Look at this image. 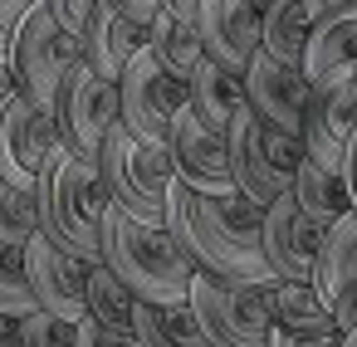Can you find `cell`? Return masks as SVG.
<instances>
[{"mask_svg":"<svg viewBox=\"0 0 357 347\" xmlns=\"http://www.w3.org/2000/svg\"><path fill=\"white\" fill-rule=\"evenodd\" d=\"M167 230L186 254L191 274H211L225 284H259V288L274 284L259 245L245 240L211 196H196L181 181H172V196H167Z\"/></svg>","mask_w":357,"mask_h":347,"instance_id":"6da1fadb","label":"cell"},{"mask_svg":"<svg viewBox=\"0 0 357 347\" xmlns=\"http://www.w3.org/2000/svg\"><path fill=\"white\" fill-rule=\"evenodd\" d=\"M98 254H103V264L132 288V298H142V303H186L191 264H186V254L176 249L172 230L132 220L118 201L103 206V220H98Z\"/></svg>","mask_w":357,"mask_h":347,"instance_id":"7a4b0ae2","label":"cell"},{"mask_svg":"<svg viewBox=\"0 0 357 347\" xmlns=\"http://www.w3.org/2000/svg\"><path fill=\"white\" fill-rule=\"evenodd\" d=\"M108 191L98 181V167L89 157H74L64 142L45 162L35 181V210H40V235L54 240L64 254L84 264H103L98 254V220H103Z\"/></svg>","mask_w":357,"mask_h":347,"instance_id":"3957f363","label":"cell"},{"mask_svg":"<svg viewBox=\"0 0 357 347\" xmlns=\"http://www.w3.org/2000/svg\"><path fill=\"white\" fill-rule=\"evenodd\" d=\"M93 167H98V181H103L108 201H118L132 220L167 230V196H172V181H176L167 147H152V142L132 137L123 123H113L98 142Z\"/></svg>","mask_w":357,"mask_h":347,"instance_id":"277c9868","label":"cell"},{"mask_svg":"<svg viewBox=\"0 0 357 347\" xmlns=\"http://www.w3.org/2000/svg\"><path fill=\"white\" fill-rule=\"evenodd\" d=\"M6 45H10L15 93H20L25 103H35V108L50 118L59 79L84 59V40H74V35L54 20L50 0H35L25 15H15V20L6 25Z\"/></svg>","mask_w":357,"mask_h":347,"instance_id":"5b68a950","label":"cell"},{"mask_svg":"<svg viewBox=\"0 0 357 347\" xmlns=\"http://www.w3.org/2000/svg\"><path fill=\"white\" fill-rule=\"evenodd\" d=\"M269 288V284H264ZM259 284H225L211 274H191L186 303L211 347H269V303Z\"/></svg>","mask_w":357,"mask_h":347,"instance_id":"8992f818","label":"cell"},{"mask_svg":"<svg viewBox=\"0 0 357 347\" xmlns=\"http://www.w3.org/2000/svg\"><path fill=\"white\" fill-rule=\"evenodd\" d=\"M181 103H186V79H176L152 54V45L137 49L132 64L118 79V123L132 137H142L152 147H167V132H172V118H176Z\"/></svg>","mask_w":357,"mask_h":347,"instance_id":"52a82bcc","label":"cell"},{"mask_svg":"<svg viewBox=\"0 0 357 347\" xmlns=\"http://www.w3.org/2000/svg\"><path fill=\"white\" fill-rule=\"evenodd\" d=\"M50 123L59 132V142L74 152V157H98V142L103 132L118 123V84L98 79L84 59L59 79L54 88V108H50Z\"/></svg>","mask_w":357,"mask_h":347,"instance_id":"ba28073f","label":"cell"},{"mask_svg":"<svg viewBox=\"0 0 357 347\" xmlns=\"http://www.w3.org/2000/svg\"><path fill=\"white\" fill-rule=\"evenodd\" d=\"M357 128V64L333 69L308 84V108H303V152L318 157L323 167L342 171L347 137Z\"/></svg>","mask_w":357,"mask_h":347,"instance_id":"9c48e42d","label":"cell"},{"mask_svg":"<svg viewBox=\"0 0 357 347\" xmlns=\"http://www.w3.org/2000/svg\"><path fill=\"white\" fill-rule=\"evenodd\" d=\"M167 157H172V171L181 186H191L196 196H230L235 181H230V157H225V137L211 132L191 103L176 108L172 118V132H167Z\"/></svg>","mask_w":357,"mask_h":347,"instance_id":"30bf717a","label":"cell"},{"mask_svg":"<svg viewBox=\"0 0 357 347\" xmlns=\"http://www.w3.org/2000/svg\"><path fill=\"white\" fill-rule=\"evenodd\" d=\"M54 147H59V132L35 103H25L20 93H10L0 103V176L6 181L35 191V181H40L45 162L54 157Z\"/></svg>","mask_w":357,"mask_h":347,"instance_id":"8fae6325","label":"cell"},{"mask_svg":"<svg viewBox=\"0 0 357 347\" xmlns=\"http://www.w3.org/2000/svg\"><path fill=\"white\" fill-rule=\"evenodd\" d=\"M318 245H323V230L298 210V201H294L289 191L264 206V220H259V254H264V264H269L274 279L313 284Z\"/></svg>","mask_w":357,"mask_h":347,"instance_id":"7c38bea8","label":"cell"},{"mask_svg":"<svg viewBox=\"0 0 357 347\" xmlns=\"http://www.w3.org/2000/svg\"><path fill=\"white\" fill-rule=\"evenodd\" d=\"M25 279H30V293L45 313H54L64 323H79L89 313V264L64 254L40 230L25 245Z\"/></svg>","mask_w":357,"mask_h":347,"instance_id":"4fadbf2b","label":"cell"},{"mask_svg":"<svg viewBox=\"0 0 357 347\" xmlns=\"http://www.w3.org/2000/svg\"><path fill=\"white\" fill-rule=\"evenodd\" d=\"M245 79V103L255 118H264L269 128L298 132L303 137V108H308V79L294 59H274V54H255Z\"/></svg>","mask_w":357,"mask_h":347,"instance_id":"5bb4252c","label":"cell"},{"mask_svg":"<svg viewBox=\"0 0 357 347\" xmlns=\"http://www.w3.org/2000/svg\"><path fill=\"white\" fill-rule=\"evenodd\" d=\"M313 288L323 293L337 327L352 332L357 327V210L352 206L323 230L318 264H313Z\"/></svg>","mask_w":357,"mask_h":347,"instance_id":"9a60e30c","label":"cell"},{"mask_svg":"<svg viewBox=\"0 0 357 347\" xmlns=\"http://www.w3.org/2000/svg\"><path fill=\"white\" fill-rule=\"evenodd\" d=\"M196 40L206 59H215L230 74H245L250 59L259 54V6L255 0H201Z\"/></svg>","mask_w":357,"mask_h":347,"instance_id":"2e32d148","label":"cell"},{"mask_svg":"<svg viewBox=\"0 0 357 347\" xmlns=\"http://www.w3.org/2000/svg\"><path fill=\"white\" fill-rule=\"evenodd\" d=\"M225 157H230V181H235V191L250 196L255 206H269V201H279V196L294 186V176L279 171V162L269 157L264 123H259L250 108L235 113V123H230V132H225Z\"/></svg>","mask_w":357,"mask_h":347,"instance_id":"e0dca14e","label":"cell"},{"mask_svg":"<svg viewBox=\"0 0 357 347\" xmlns=\"http://www.w3.org/2000/svg\"><path fill=\"white\" fill-rule=\"evenodd\" d=\"M264 303H269V327H279L289 337H303L313 347H342V327H337V318L328 313V303L313 284L274 279L264 288Z\"/></svg>","mask_w":357,"mask_h":347,"instance_id":"ac0fdd59","label":"cell"},{"mask_svg":"<svg viewBox=\"0 0 357 347\" xmlns=\"http://www.w3.org/2000/svg\"><path fill=\"white\" fill-rule=\"evenodd\" d=\"M137 49H147V25L128 20L113 0H103L98 15H93V25H89V35H84V64H89L98 79L118 84Z\"/></svg>","mask_w":357,"mask_h":347,"instance_id":"d6986e66","label":"cell"},{"mask_svg":"<svg viewBox=\"0 0 357 347\" xmlns=\"http://www.w3.org/2000/svg\"><path fill=\"white\" fill-rule=\"evenodd\" d=\"M186 103H191V113H196L211 132H220V137L230 132L235 113L250 108V103H245V79L230 74V69H220L215 59H201V64L191 69V79H186Z\"/></svg>","mask_w":357,"mask_h":347,"instance_id":"ffe728a7","label":"cell"},{"mask_svg":"<svg viewBox=\"0 0 357 347\" xmlns=\"http://www.w3.org/2000/svg\"><path fill=\"white\" fill-rule=\"evenodd\" d=\"M347 64H357V0L313 20V30L303 40V59H298L308 84L333 74V69H347Z\"/></svg>","mask_w":357,"mask_h":347,"instance_id":"44dd1931","label":"cell"},{"mask_svg":"<svg viewBox=\"0 0 357 347\" xmlns=\"http://www.w3.org/2000/svg\"><path fill=\"white\" fill-rule=\"evenodd\" d=\"M289 196L298 201V210H303L318 230H328V225L352 206L342 171H337V167H323V162L308 157V152H303V162L294 167V186H289Z\"/></svg>","mask_w":357,"mask_h":347,"instance_id":"7402d4cb","label":"cell"},{"mask_svg":"<svg viewBox=\"0 0 357 347\" xmlns=\"http://www.w3.org/2000/svg\"><path fill=\"white\" fill-rule=\"evenodd\" d=\"M132 337H137V347H211L196 327L191 303H142L137 298Z\"/></svg>","mask_w":357,"mask_h":347,"instance_id":"603a6c76","label":"cell"},{"mask_svg":"<svg viewBox=\"0 0 357 347\" xmlns=\"http://www.w3.org/2000/svg\"><path fill=\"white\" fill-rule=\"evenodd\" d=\"M313 30V15L303 0H269L259 6V49L274 59H303V40Z\"/></svg>","mask_w":357,"mask_h":347,"instance_id":"cb8c5ba5","label":"cell"},{"mask_svg":"<svg viewBox=\"0 0 357 347\" xmlns=\"http://www.w3.org/2000/svg\"><path fill=\"white\" fill-rule=\"evenodd\" d=\"M147 45H152V54H157L176 79H191V69L206 59V49H201V40H196V25H186V20L167 15V10H157V20L147 25Z\"/></svg>","mask_w":357,"mask_h":347,"instance_id":"d4e9b609","label":"cell"},{"mask_svg":"<svg viewBox=\"0 0 357 347\" xmlns=\"http://www.w3.org/2000/svg\"><path fill=\"white\" fill-rule=\"evenodd\" d=\"M132 288L108 269V264H89V318L113 327V332H132Z\"/></svg>","mask_w":357,"mask_h":347,"instance_id":"484cf974","label":"cell"},{"mask_svg":"<svg viewBox=\"0 0 357 347\" xmlns=\"http://www.w3.org/2000/svg\"><path fill=\"white\" fill-rule=\"evenodd\" d=\"M35 230H40L35 191H25V186H15V181L0 176V240H6L10 249H25Z\"/></svg>","mask_w":357,"mask_h":347,"instance_id":"4316f807","label":"cell"},{"mask_svg":"<svg viewBox=\"0 0 357 347\" xmlns=\"http://www.w3.org/2000/svg\"><path fill=\"white\" fill-rule=\"evenodd\" d=\"M35 293H30V279H25V249H0V313L6 318H25L35 313Z\"/></svg>","mask_w":357,"mask_h":347,"instance_id":"83f0119b","label":"cell"},{"mask_svg":"<svg viewBox=\"0 0 357 347\" xmlns=\"http://www.w3.org/2000/svg\"><path fill=\"white\" fill-rule=\"evenodd\" d=\"M20 342L25 347H79V323H64L45 308L20 318Z\"/></svg>","mask_w":357,"mask_h":347,"instance_id":"f1b7e54d","label":"cell"},{"mask_svg":"<svg viewBox=\"0 0 357 347\" xmlns=\"http://www.w3.org/2000/svg\"><path fill=\"white\" fill-rule=\"evenodd\" d=\"M98 6H103V0H50L54 20H59L74 40H84V35H89V25H93V15H98Z\"/></svg>","mask_w":357,"mask_h":347,"instance_id":"f546056e","label":"cell"},{"mask_svg":"<svg viewBox=\"0 0 357 347\" xmlns=\"http://www.w3.org/2000/svg\"><path fill=\"white\" fill-rule=\"evenodd\" d=\"M79 347H137V337L132 332H113V327H103V323H93L84 313L79 318Z\"/></svg>","mask_w":357,"mask_h":347,"instance_id":"4dcf8cb0","label":"cell"},{"mask_svg":"<svg viewBox=\"0 0 357 347\" xmlns=\"http://www.w3.org/2000/svg\"><path fill=\"white\" fill-rule=\"evenodd\" d=\"M113 6H118L128 20H137V25H152L157 10H162V0H113Z\"/></svg>","mask_w":357,"mask_h":347,"instance_id":"1f68e13d","label":"cell"},{"mask_svg":"<svg viewBox=\"0 0 357 347\" xmlns=\"http://www.w3.org/2000/svg\"><path fill=\"white\" fill-rule=\"evenodd\" d=\"M342 181H347V196H352V210H357V128H352L347 152H342Z\"/></svg>","mask_w":357,"mask_h":347,"instance_id":"d6a6232c","label":"cell"},{"mask_svg":"<svg viewBox=\"0 0 357 347\" xmlns=\"http://www.w3.org/2000/svg\"><path fill=\"white\" fill-rule=\"evenodd\" d=\"M15 93V74H10V45H6V25H0V103Z\"/></svg>","mask_w":357,"mask_h":347,"instance_id":"836d02e7","label":"cell"},{"mask_svg":"<svg viewBox=\"0 0 357 347\" xmlns=\"http://www.w3.org/2000/svg\"><path fill=\"white\" fill-rule=\"evenodd\" d=\"M162 10H167V15H176V20H186V25H196L201 0H162Z\"/></svg>","mask_w":357,"mask_h":347,"instance_id":"e575fe53","label":"cell"},{"mask_svg":"<svg viewBox=\"0 0 357 347\" xmlns=\"http://www.w3.org/2000/svg\"><path fill=\"white\" fill-rule=\"evenodd\" d=\"M0 347H25V342H20V318H6V313H0Z\"/></svg>","mask_w":357,"mask_h":347,"instance_id":"d590c367","label":"cell"},{"mask_svg":"<svg viewBox=\"0 0 357 347\" xmlns=\"http://www.w3.org/2000/svg\"><path fill=\"white\" fill-rule=\"evenodd\" d=\"M30 6H35V0H0V25H10V20H15V15H25Z\"/></svg>","mask_w":357,"mask_h":347,"instance_id":"8d00e7d4","label":"cell"},{"mask_svg":"<svg viewBox=\"0 0 357 347\" xmlns=\"http://www.w3.org/2000/svg\"><path fill=\"white\" fill-rule=\"evenodd\" d=\"M308 6V15L318 20V15H333V10H342V6H352V0H303Z\"/></svg>","mask_w":357,"mask_h":347,"instance_id":"74e56055","label":"cell"},{"mask_svg":"<svg viewBox=\"0 0 357 347\" xmlns=\"http://www.w3.org/2000/svg\"><path fill=\"white\" fill-rule=\"evenodd\" d=\"M269 347H313V342H303V337H289V332L269 327Z\"/></svg>","mask_w":357,"mask_h":347,"instance_id":"f35d334b","label":"cell"},{"mask_svg":"<svg viewBox=\"0 0 357 347\" xmlns=\"http://www.w3.org/2000/svg\"><path fill=\"white\" fill-rule=\"evenodd\" d=\"M342 347H357V327H352V332H342Z\"/></svg>","mask_w":357,"mask_h":347,"instance_id":"ab89813d","label":"cell"},{"mask_svg":"<svg viewBox=\"0 0 357 347\" xmlns=\"http://www.w3.org/2000/svg\"><path fill=\"white\" fill-rule=\"evenodd\" d=\"M255 6H269V0H255Z\"/></svg>","mask_w":357,"mask_h":347,"instance_id":"60d3db41","label":"cell"},{"mask_svg":"<svg viewBox=\"0 0 357 347\" xmlns=\"http://www.w3.org/2000/svg\"><path fill=\"white\" fill-rule=\"evenodd\" d=\"M0 249H6V240H0Z\"/></svg>","mask_w":357,"mask_h":347,"instance_id":"b9f144b4","label":"cell"}]
</instances>
